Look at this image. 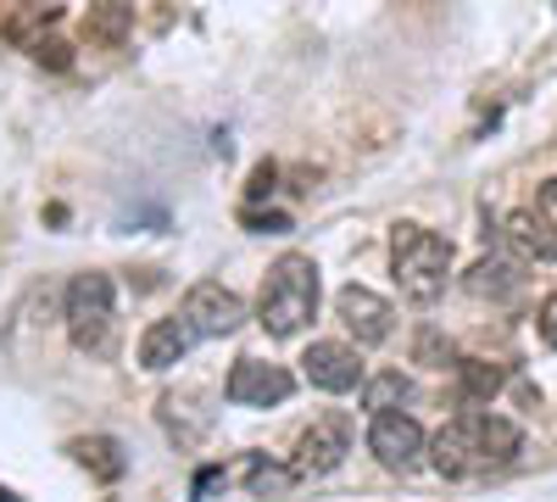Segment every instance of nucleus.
<instances>
[{"label": "nucleus", "mask_w": 557, "mask_h": 502, "mask_svg": "<svg viewBox=\"0 0 557 502\" xmlns=\"http://www.w3.org/2000/svg\"><path fill=\"white\" fill-rule=\"evenodd\" d=\"M507 241H513L524 257H535V262H557V235L546 230V223H541L530 207L507 218Z\"/></svg>", "instance_id": "nucleus-13"}, {"label": "nucleus", "mask_w": 557, "mask_h": 502, "mask_svg": "<svg viewBox=\"0 0 557 502\" xmlns=\"http://www.w3.org/2000/svg\"><path fill=\"white\" fill-rule=\"evenodd\" d=\"M462 285H469V296H480V302H507V296L524 291V273H519L513 257H480Z\"/></svg>", "instance_id": "nucleus-12"}, {"label": "nucleus", "mask_w": 557, "mask_h": 502, "mask_svg": "<svg viewBox=\"0 0 557 502\" xmlns=\"http://www.w3.org/2000/svg\"><path fill=\"white\" fill-rule=\"evenodd\" d=\"M335 313H341V325L357 335V346H380L396 330V307L380 291H368V285H346L335 296Z\"/></svg>", "instance_id": "nucleus-9"}, {"label": "nucleus", "mask_w": 557, "mask_h": 502, "mask_svg": "<svg viewBox=\"0 0 557 502\" xmlns=\"http://www.w3.org/2000/svg\"><path fill=\"white\" fill-rule=\"evenodd\" d=\"M301 375H307V385L341 396V391H357L362 385V357L346 341H312L307 357H301Z\"/></svg>", "instance_id": "nucleus-10"}, {"label": "nucleus", "mask_w": 557, "mask_h": 502, "mask_svg": "<svg viewBox=\"0 0 557 502\" xmlns=\"http://www.w3.org/2000/svg\"><path fill=\"white\" fill-rule=\"evenodd\" d=\"M73 458L96 475V480H117L123 469H128V458H123V446L112 441V436H84V441H73Z\"/></svg>", "instance_id": "nucleus-14"}, {"label": "nucleus", "mask_w": 557, "mask_h": 502, "mask_svg": "<svg viewBox=\"0 0 557 502\" xmlns=\"http://www.w3.org/2000/svg\"><path fill=\"white\" fill-rule=\"evenodd\" d=\"M541 335H546V341H557V291L541 302Z\"/></svg>", "instance_id": "nucleus-21"}, {"label": "nucleus", "mask_w": 557, "mask_h": 502, "mask_svg": "<svg viewBox=\"0 0 557 502\" xmlns=\"http://www.w3.org/2000/svg\"><path fill=\"white\" fill-rule=\"evenodd\" d=\"M524 446V430L502 414H457L451 425H441L430 436V464L446 475V480H474V475H491L502 464H513Z\"/></svg>", "instance_id": "nucleus-1"}, {"label": "nucleus", "mask_w": 557, "mask_h": 502, "mask_svg": "<svg viewBox=\"0 0 557 502\" xmlns=\"http://www.w3.org/2000/svg\"><path fill=\"white\" fill-rule=\"evenodd\" d=\"M296 391V375L278 369V363H257V357H240L223 380V396L235 407H278Z\"/></svg>", "instance_id": "nucleus-7"}, {"label": "nucleus", "mask_w": 557, "mask_h": 502, "mask_svg": "<svg viewBox=\"0 0 557 502\" xmlns=\"http://www.w3.org/2000/svg\"><path fill=\"white\" fill-rule=\"evenodd\" d=\"M391 273H396V285H401L407 302H418V307L441 302V291L451 280V241L424 230V223H396V235H391Z\"/></svg>", "instance_id": "nucleus-3"}, {"label": "nucleus", "mask_w": 557, "mask_h": 502, "mask_svg": "<svg viewBox=\"0 0 557 502\" xmlns=\"http://www.w3.org/2000/svg\"><path fill=\"white\" fill-rule=\"evenodd\" d=\"M457 375H462V396H469V402H485V396H496V385H502L496 363H457Z\"/></svg>", "instance_id": "nucleus-17"}, {"label": "nucleus", "mask_w": 557, "mask_h": 502, "mask_svg": "<svg viewBox=\"0 0 557 502\" xmlns=\"http://www.w3.org/2000/svg\"><path fill=\"white\" fill-rule=\"evenodd\" d=\"M67 335L89 357H112L117 341V285L112 273H78L67 285Z\"/></svg>", "instance_id": "nucleus-4"}, {"label": "nucleus", "mask_w": 557, "mask_h": 502, "mask_svg": "<svg viewBox=\"0 0 557 502\" xmlns=\"http://www.w3.org/2000/svg\"><path fill=\"white\" fill-rule=\"evenodd\" d=\"M184 325L196 330V341H223L246 325V302L218 280H196L184 291Z\"/></svg>", "instance_id": "nucleus-5"}, {"label": "nucleus", "mask_w": 557, "mask_h": 502, "mask_svg": "<svg viewBox=\"0 0 557 502\" xmlns=\"http://www.w3.org/2000/svg\"><path fill=\"white\" fill-rule=\"evenodd\" d=\"M346 452H351V419L346 414H323L296 441V475H330V469L346 464Z\"/></svg>", "instance_id": "nucleus-8"}, {"label": "nucleus", "mask_w": 557, "mask_h": 502, "mask_svg": "<svg viewBox=\"0 0 557 502\" xmlns=\"http://www.w3.org/2000/svg\"><path fill=\"white\" fill-rule=\"evenodd\" d=\"M541 223H546V230L557 235V179H546V185H541V196H535V207H530Z\"/></svg>", "instance_id": "nucleus-20"}, {"label": "nucleus", "mask_w": 557, "mask_h": 502, "mask_svg": "<svg viewBox=\"0 0 557 502\" xmlns=\"http://www.w3.org/2000/svg\"><path fill=\"white\" fill-rule=\"evenodd\" d=\"M368 452L385 464V469H396V475H412L418 464L430 458V436L418 430V419L412 414H380L374 425H368Z\"/></svg>", "instance_id": "nucleus-6"}, {"label": "nucleus", "mask_w": 557, "mask_h": 502, "mask_svg": "<svg viewBox=\"0 0 557 502\" xmlns=\"http://www.w3.org/2000/svg\"><path fill=\"white\" fill-rule=\"evenodd\" d=\"M196 330L184 325V318H157V325L146 330V341H139V363H146L151 375L173 369V363H184V352H190Z\"/></svg>", "instance_id": "nucleus-11"}, {"label": "nucleus", "mask_w": 557, "mask_h": 502, "mask_svg": "<svg viewBox=\"0 0 557 502\" xmlns=\"http://www.w3.org/2000/svg\"><path fill=\"white\" fill-rule=\"evenodd\" d=\"M312 313H318V262L301 252L278 257L262 280V296H257V325L278 341H290L312 325Z\"/></svg>", "instance_id": "nucleus-2"}, {"label": "nucleus", "mask_w": 557, "mask_h": 502, "mask_svg": "<svg viewBox=\"0 0 557 502\" xmlns=\"http://www.w3.org/2000/svg\"><path fill=\"white\" fill-rule=\"evenodd\" d=\"M273 191V162H262L257 173H251V196H268Z\"/></svg>", "instance_id": "nucleus-22"}, {"label": "nucleus", "mask_w": 557, "mask_h": 502, "mask_svg": "<svg viewBox=\"0 0 557 502\" xmlns=\"http://www.w3.org/2000/svg\"><path fill=\"white\" fill-rule=\"evenodd\" d=\"M412 352H418V363H430V369H457V363H451L457 352H451V341L441 330H418V346Z\"/></svg>", "instance_id": "nucleus-18"}, {"label": "nucleus", "mask_w": 557, "mask_h": 502, "mask_svg": "<svg viewBox=\"0 0 557 502\" xmlns=\"http://www.w3.org/2000/svg\"><path fill=\"white\" fill-rule=\"evenodd\" d=\"M246 469H251V491H285V486H290V475H285V469H268L262 458H251Z\"/></svg>", "instance_id": "nucleus-19"}, {"label": "nucleus", "mask_w": 557, "mask_h": 502, "mask_svg": "<svg viewBox=\"0 0 557 502\" xmlns=\"http://www.w3.org/2000/svg\"><path fill=\"white\" fill-rule=\"evenodd\" d=\"M412 402V380L401 375V369H385V375H374V380H368V391H362V407H368V414H401V407Z\"/></svg>", "instance_id": "nucleus-15"}, {"label": "nucleus", "mask_w": 557, "mask_h": 502, "mask_svg": "<svg viewBox=\"0 0 557 502\" xmlns=\"http://www.w3.org/2000/svg\"><path fill=\"white\" fill-rule=\"evenodd\" d=\"M134 28V7H123V0H107V7H89L84 12V34L96 45H123V34Z\"/></svg>", "instance_id": "nucleus-16"}]
</instances>
